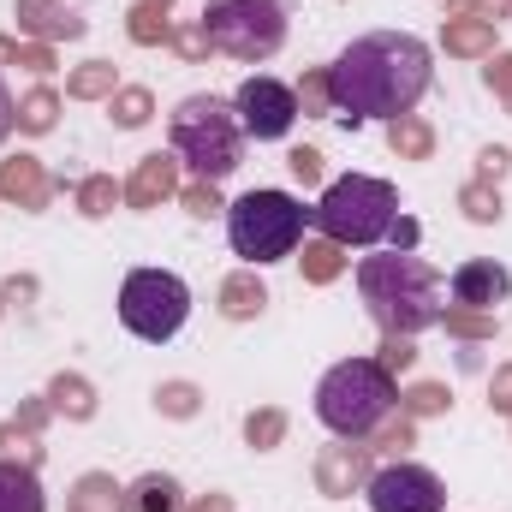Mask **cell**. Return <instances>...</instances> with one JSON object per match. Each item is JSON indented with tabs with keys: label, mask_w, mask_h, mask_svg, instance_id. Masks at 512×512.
Here are the masks:
<instances>
[{
	"label": "cell",
	"mask_w": 512,
	"mask_h": 512,
	"mask_svg": "<svg viewBox=\"0 0 512 512\" xmlns=\"http://www.w3.org/2000/svg\"><path fill=\"white\" fill-rule=\"evenodd\" d=\"M370 507L376 512H441L447 507V489L429 465H382L370 477Z\"/></svg>",
	"instance_id": "cell-10"
},
{
	"label": "cell",
	"mask_w": 512,
	"mask_h": 512,
	"mask_svg": "<svg viewBox=\"0 0 512 512\" xmlns=\"http://www.w3.org/2000/svg\"><path fill=\"white\" fill-rule=\"evenodd\" d=\"M137 512H179V483L173 477H143L137 483Z\"/></svg>",
	"instance_id": "cell-13"
},
{
	"label": "cell",
	"mask_w": 512,
	"mask_h": 512,
	"mask_svg": "<svg viewBox=\"0 0 512 512\" xmlns=\"http://www.w3.org/2000/svg\"><path fill=\"white\" fill-rule=\"evenodd\" d=\"M387 364H393V370H405V364H411V346H405V340H393V346H387Z\"/></svg>",
	"instance_id": "cell-25"
},
{
	"label": "cell",
	"mask_w": 512,
	"mask_h": 512,
	"mask_svg": "<svg viewBox=\"0 0 512 512\" xmlns=\"http://www.w3.org/2000/svg\"><path fill=\"white\" fill-rule=\"evenodd\" d=\"M393 209H399V191L387 179L370 173H346L322 191V203L310 209V221L334 239V245H376L393 233Z\"/></svg>",
	"instance_id": "cell-3"
},
{
	"label": "cell",
	"mask_w": 512,
	"mask_h": 512,
	"mask_svg": "<svg viewBox=\"0 0 512 512\" xmlns=\"http://www.w3.org/2000/svg\"><path fill=\"white\" fill-rule=\"evenodd\" d=\"M435 60L405 30H370L328 66V102L340 120H405L429 96Z\"/></svg>",
	"instance_id": "cell-1"
},
{
	"label": "cell",
	"mask_w": 512,
	"mask_h": 512,
	"mask_svg": "<svg viewBox=\"0 0 512 512\" xmlns=\"http://www.w3.org/2000/svg\"><path fill=\"white\" fill-rule=\"evenodd\" d=\"M12 131V96H6V84H0V137Z\"/></svg>",
	"instance_id": "cell-26"
},
{
	"label": "cell",
	"mask_w": 512,
	"mask_h": 512,
	"mask_svg": "<svg viewBox=\"0 0 512 512\" xmlns=\"http://www.w3.org/2000/svg\"><path fill=\"white\" fill-rule=\"evenodd\" d=\"M191 316V286L167 268H131L120 280V322L126 334L149 340V346H167Z\"/></svg>",
	"instance_id": "cell-6"
},
{
	"label": "cell",
	"mask_w": 512,
	"mask_h": 512,
	"mask_svg": "<svg viewBox=\"0 0 512 512\" xmlns=\"http://www.w3.org/2000/svg\"><path fill=\"white\" fill-rule=\"evenodd\" d=\"M453 304H465V310H495L501 298L512 292V274L501 262H489V256H471V262H459L453 268Z\"/></svg>",
	"instance_id": "cell-11"
},
{
	"label": "cell",
	"mask_w": 512,
	"mask_h": 512,
	"mask_svg": "<svg viewBox=\"0 0 512 512\" xmlns=\"http://www.w3.org/2000/svg\"><path fill=\"white\" fill-rule=\"evenodd\" d=\"M173 143H179V155H185L203 179H221V173L239 167V120H233L227 102H215V96L179 102V114H173Z\"/></svg>",
	"instance_id": "cell-8"
},
{
	"label": "cell",
	"mask_w": 512,
	"mask_h": 512,
	"mask_svg": "<svg viewBox=\"0 0 512 512\" xmlns=\"http://www.w3.org/2000/svg\"><path fill=\"white\" fill-rule=\"evenodd\" d=\"M233 114H239V131H245V137L274 143V137H286L292 120H298V96H292L280 78H245L239 96H233Z\"/></svg>",
	"instance_id": "cell-9"
},
{
	"label": "cell",
	"mask_w": 512,
	"mask_h": 512,
	"mask_svg": "<svg viewBox=\"0 0 512 512\" xmlns=\"http://www.w3.org/2000/svg\"><path fill=\"white\" fill-rule=\"evenodd\" d=\"M387 405H393V382H387L382 364H364V358L334 364V370L322 376V387H316V417H322L334 435H346V441L370 435L387 417Z\"/></svg>",
	"instance_id": "cell-4"
},
{
	"label": "cell",
	"mask_w": 512,
	"mask_h": 512,
	"mask_svg": "<svg viewBox=\"0 0 512 512\" xmlns=\"http://www.w3.org/2000/svg\"><path fill=\"white\" fill-rule=\"evenodd\" d=\"M245 435H251V447H268V441L280 435V411H262V417H251V423H245Z\"/></svg>",
	"instance_id": "cell-19"
},
{
	"label": "cell",
	"mask_w": 512,
	"mask_h": 512,
	"mask_svg": "<svg viewBox=\"0 0 512 512\" xmlns=\"http://www.w3.org/2000/svg\"><path fill=\"white\" fill-rule=\"evenodd\" d=\"M197 512H227V501H209V507H197Z\"/></svg>",
	"instance_id": "cell-27"
},
{
	"label": "cell",
	"mask_w": 512,
	"mask_h": 512,
	"mask_svg": "<svg viewBox=\"0 0 512 512\" xmlns=\"http://www.w3.org/2000/svg\"><path fill=\"white\" fill-rule=\"evenodd\" d=\"M0 512H48L42 483L24 465H6V459H0Z\"/></svg>",
	"instance_id": "cell-12"
},
{
	"label": "cell",
	"mask_w": 512,
	"mask_h": 512,
	"mask_svg": "<svg viewBox=\"0 0 512 512\" xmlns=\"http://www.w3.org/2000/svg\"><path fill=\"white\" fill-rule=\"evenodd\" d=\"M24 126H30V131H48V126H54V96H48V90H36V96L24 102Z\"/></svg>",
	"instance_id": "cell-15"
},
{
	"label": "cell",
	"mask_w": 512,
	"mask_h": 512,
	"mask_svg": "<svg viewBox=\"0 0 512 512\" xmlns=\"http://www.w3.org/2000/svg\"><path fill=\"white\" fill-rule=\"evenodd\" d=\"M54 399L72 405V417H90V399H84V387L78 382H54Z\"/></svg>",
	"instance_id": "cell-22"
},
{
	"label": "cell",
	"mask_w": 512,
	"mask_h": 512,
	"mask_svg": "<svg viewBox=\"0 0 512 512\" xmlns=\"http://www.w3.org/2000/svg\"><path fill=\"white\" fill-rule=\"evenodd\" d=\"M358 280H364V292L387 328H423L441 316L435 310V268L417 256H376L358 268Z\"/></svg>",
	"instance_id": "cell-5"
},
{
	"label": "cell",
	"mask_w": 512,
	"mask_h": 512,
	"mask_svg": "<svg viewBox=\"0 0 512 512\" xmlns=\"http://www.w3.org/2000/svg\"><path fill=\"white\" fill-rule=\"evenodd\" d=\"M161 399H167V411H179V417H185V411H191V387H167V393H161Z\"/></svg>",
	"instance_id": "cell-24"
},
{
	"label": "cell",
	"mask_w": 512,
	"mask_h": 512,
	"mask_svg": "<svg viewBox=\"0 0 512 512\" xmlns=\"http://www.w3.org/2000/svg\"><path fill=\"white\" fill-rule=\"evenodd\" d=\"M465 209H471V221H501V203L489 191H465Z\"/></svg>",
	"instance_id": "cell-20"
},
{
	"label": "cell",
	"mask_w": 512,
	"mask_h": 512,
	"mask_svg": "<svg viewBox=\"0 0 512 512\" xmlns=\"http://www.w3.org/2000/svg\"><path fill=\"white\" fill-rule=\"evenodd\" d=\"M114 114H120V126H143V120H149V96H143V90H126Z\"/></svg>",
	"instance_id": "cell-18"
},
{
	"label": "cell",
	"mask_w": 512,
	"mask_h": 512,
	"mask_svg": "<svg viewBox=\"0 0 512 512\" xmlns=\"http://www.w3.org/2000/svg\"><path fill=\"white\" fill-rule=\"evenodd\" d=\"M310 227V209L292 197V191H245L233 209H227V239L245 262H280V256L298 251Z\"/></svg>",
	"instance_id": "cell-2"
},
{
	"label": "cell",
	"mask_w": 512,
	"mask_h": 512,
	"mask_svg": "<svg viewBox=\"0 0 512 512\" xmlns=\"http://www.w3.org/2000/svg\"><path fill=\"white\" fill-rule=\"evenodd\" d=\"M286 167H292L304 185H316V179H322V155H316V149H292V155H286Z\"/></svg>",
	"instance_id": "cell-17"
},
{
	"label": "cell",
	"mask_w": 512,
	"mask_h": 512,
	"mask_svg": "<svg viewBox=\"0 0 512 512\" xmlns=\"http://www.w3.org/2000/svg\"><path fill=\"white\" fill-rule=\"evenodd\" d=\"M268 298H262V286H245V280H233L227 286V316H251V310H262Z\"/></svg>",
	"instance_id": "cell-14"
},
{
	"label": "cell",
	"mask_w": 512,
	"mask_h": 512,
	"mask_svg": "<svg viewBox=\"0 0 512 512\" xmlns=\"http://www.w3.org/2000/svg\"><path fill=\"white\" fill-rule=\"evenodd\" d=\"M78 96H96V90H108V66H96V72H84L78 84H72Z\"/></svg>",
	"instance_id": "cell-23"
},
{
	"label": "cell",
	"mask_w": 512,
	"mask_h": 512,
	"mask_svg": "<svg viewBox=\"0 0 512 512\" xmlns=\"http://www.w3.org/2000/svg\"><path fill=\"white\" fill-rule=\"evenodd\" d=\"M155 191H167V161H161V155H149V167H143V179H137V203H149Z\"/></svg>",
	"instance_id": "cell-16"
},
{
	"label": "cell",
	"mask_w": 512,
	"mask_h": 512,
	"mask_svg": "<svg viewBox=\"0 0 512 512\" xmlns=\"http://www.w3.org/2000/svg\"><path fill=\"white\" fill-rule=\"evenodd\" d=\"M393 149H411V155H423V149H429V131H417V126H405V120H399V126H393Z\"/></svg>",
	"instance_id": "cell-21"
},
{
	"label": "cell",
	"mask_w": 512,
	"mask_h": 512,
	"mask_svg": "<svg viewBox=\"0 0 512 512\" xmlns=\"http://www.w3.org/2000/svg\"><path fill=\"white\" fill-rule=\"evenodd\" d=\"M203 36L233 60H268L286 42V6L280 0H209Z\"/></svg>",
	"instance_id": "cell-7"
}]
</instances>
